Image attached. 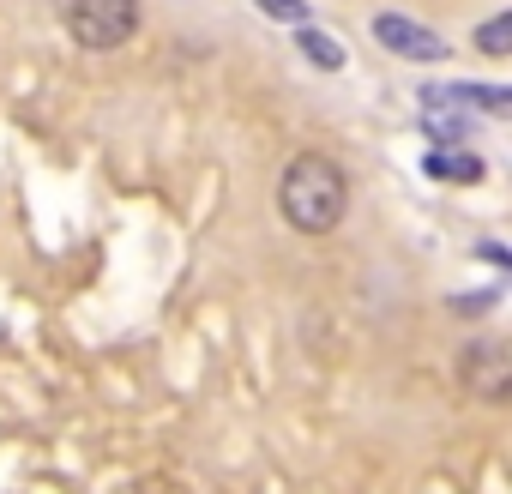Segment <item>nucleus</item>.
I'll use <instances>...</instances> for the list:
<instances>
[{
  "label": "nucleus",
  "instance_id": "39448f33",
  "mask_svg": "<svg viewBox=\"0 0 512 494\" xmlns=\"http://www.w3.org/2000/svg\"><path fill=\"white\" fill-rule=\"evenodd\" d=\"M446 103H476V109H488V115H506L512 109V91H500V85H452V91H440Z\"/></svg>",
  "mask_w": 512,
  "mask_h": 494
},
{
  "label": "nucleus",
  "instance_id": "7ed1b4c3",
  "mask_svg": "<svg viewBox=\"0 0 512 494\" xmlns=\"http://www.w3.org/2000/svg\"><path fill=\"white\" fill-rule=\"evenodd\" d=\"M458 374H464V392H476V398H488V404H500V398L512 392V356H506L494 338L470 344L464 362H458Z\"/></svg>",
  "mask_w": 512,
  "mask_h": 494
},
{
  "label": "nucleus",
  "instance_id": "f257e3e1",
  "mask_svg": "<svg viewBox=\"0 0 512 494\" xmlns=\"http://www.w3.org/2000/svg\"><path fill=\"white\" fill-rule=\"evenodd\" d=\"M278 211L296 235H332L350 211V175L320 157V151H302L290 157V169L278 175Z\"/></svg>",
  "mask_w": 512,
  "mask_h": 494
},
{
  "label": "nucleus",
  "instance_id": "20e7f679",
  "mask_svg": "<svg viewBox=\"0 0 512 494\" xmlns=\"http://www.w3.org/2000/svg\"><path fill=\"white\" fill-rule=\"evenodd\" d=\"M374 37H380L392 55H404V61H446V55H452L440 31H428V25H416V19H404V13H380V19H374Z\"/></svg>",
  "mask_w": 512,
  "mask_h": 494
},
{
  "label": "nucleus",
  "instance_id": "f03ea898",
  "mask_svg": "<svg viewBox=\"0 0 512 494\" xmlns=\"http://www.w3.org/2000/svg\"><path fill=\"white\" fill-rule=\"evenodd\" d=\"M139 31V0H73L67 7V37L91 55L121 49Z\"/></svg>",
  "mask_w": 512,
  "mask_h": 494
},
{
  "label": "nucleus",
  "instance_id": "1a4fd4ad",
  "mask_svg": "<svg viewBox=\"0 0 512 494\" xmlns=\"http://www.w3.org/2000/svg\"><path fill=\"white\" fill-rule=\"evenodd\" d=\"M260 13H266V19H290V25H302V19H308V0H260Z\"/></svg>",
  "mask_w": 512,
  "mask_h": 494
},
{
  "label": "nucleus",
  "instance_id": "423d86ee",
  "mask_svg": "<svg viewBox=\"0 0 512 494\" xmlns=\"http://www.w3.org/2000/svg\"><path fill=\"white\" fill-rule=\"evenodd\" d=\"M302 55H308L314 67H326V73H338V67H344V43H338V37H326V31H314V25L302 31Z\"/></svg>",
  "mask_w": 512,
  "mask_h": 494
},
{
  "label": "nucleus",
  "instance_id": "0eeeda50",
  "mask_svg": "<svg viewBox=\"0 0 512 494\" xmlns=\"http://www.w3.org/2000/svg\"><path fill=\"white\" fill-rule=\"evenodd\" d=\"M476 49H482V55H494V61H500V55H506V49H512V13H500V19H488V25H482V31H476Z\"/></svg>",
  "mask_w": 512,
  "mask_h": 494
},
{
  "label": "nucleus",
  "instance_id": "6e6552de",
  "mask_svg": "<svg viewBox=\"0 0 512 494\" xmlns=\"http://www.w3.org/2000/svg\"><path fill=\"white\" fill-rule=\"evenodd\" d=\"M428 169H434V175H452V181H476V175H482L476 157H428Z\"/></svg>",
  "mask_w": 512,
  "mask_h": 494
}]
</instances>
